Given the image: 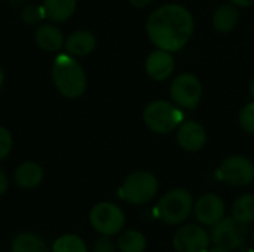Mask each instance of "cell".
<instances>
[{
	"instance_id": "9c48e42d",
	"label": "cell",
	"mask_w": 254,
	"mask_h": 252,
	"mask_svg": "<svg viewBox=\"0 0 254 252\" xmlns=\"http://www.w3.org/2000/svg\"><path fill=\"white\" fill-rule=\"evenodd\" d=\"M249 230L247 224L238 223L234 217L232 218H222L217 224L213 226L211 239L217 247H223L226 250H237L240 248L247 239Z\"/></svg>"
},
{
	"instance_id": "44dd1931",
	"label": "cell",
	"mask_w": 254,
	"mask_h": 252,
	"mask_svg": "<svg viewBox=\"0 0 254 252\" xmlns=\"http://www.w3.org/2000/svg\"><path fill=\"white\" fill-rule=\"evenodd\" d=\"M146 238L138 230H127L121 233L118 239V248L121 252H144Z\"/></svg>"
},
{
	"instance_id": "7402d4cb",
	"label": "cell",
	"mask_w": 254,
	"mask_h": 252,
	"mask_svg": "<svg viewBox=\"0 0 254 252\" xmlns=\"http://www.w3.org/2000/svg\"><path fill=\"white\" fill-rule=\"evenodd\" d=\"M52 252H88V248L80 236L63 235L54 242Z\"/></svg>"
},
{
	"instance_id": "5b68a950",
	"label": "cell",
	"mask_w": 254,
	"mask_h": 252,
	"mask_svg": "<svg viewBox=\"0 0 254 252\" xmlns=\"http://www.w3.org/2000/svg\"><path fill=\"white\" fill-rule=\"evenodd\" d=\"M159 215L167 224L176 226L183 223L193 209V198L185 189L168 192L159 201Z\"/></svg>"
},
{
	"instance_id": "f546056e",
	"label": "cell",
	"mask_w": 254,
	"mask_h": 252,
	"mask_svg": "<svg viewBox=\"0 0 254 252\" xmlns=\"http://www.w3.org/2000/svg\"><path fill=\"white\" fill-rule=\"evenodd\" d=\"M207 252H231V250H226V248H223V247H214V248H210V250H207Z\"/></svg>"
},
{
	"instance_id": "30bf717a",
	"label": "cell",
	"mask_w": 254,
	"mask_h": 252,
	"mask_svg": "<svg viewBox=\"0 0 254 252\" xmlns=\"http://www.w3.org/2000/svg\"><path fill=\"white\" fill-rule=\"evenodd\" d=\"M210 236L195 224H188L179 229L173 238V247L177 252H207Z\"/></svg>"
},
{
	"instance_id": "2e32d148",
	"label": "cell",
	"mask_w": 254,
	"mask_h": 252,
	"mask_svg": "<svg viewBox=\"0 0 254 252\" xmlns=\"http://www.w3.org/2000/svg\"><path fill=\"white\" fill-rule=\"evenodd\" d=\"M13 180L21 189H36L43 180V169L36 162H24L16 168Z\"/></svg>"
},
{
	"instance_id": "8fae6325",
	"label": "cell",
	"mask_w": 254,
	"mask_h": 252,
	"mask_svg": "<svg viewBox=\"0 0 254 252\" xmlns=\"http://www.w3.org/2000/svg\"><path fill=\"white\" fill-rule=\"evenodd\" d=\"M195 215L198 221H201L205 226L217 224L225 215V203L222 198L213 193L201 196L195 205Z\"/></svg>"
},
{
	"instance_id": "f1b7e54d",
	"label": "cell",
	"mask_w": 254,
	"mask_h": 252,
	"mask_svg": "<svg viewBox=\"0 0 254 252\" xmlns=\"http://www.w3.org/2000/svg\"><path fill=\"white\" fill-rule=\"evenodd\" d=\"M234 4L237 6H243V7H247V6H252L254 4V0H231Z\"/></svg>"
},
{
	"instance_id": "6da1fadb",
	"label": "cell",
	"mask_w": 254,
	"mask_h": 252,
	"mask_svg": "<svg viewBox=\"0 0 254 252\" xmlns=\"http://www.w3.org/2000/svg\"><path fill=\"white\" fill-rule=\"evenodd\" d=\"M195 21L192 13L182 4H164L150 13L146 30L158 49L177 52L186 46L193 34Z\"/></svg>"
},
{
	"instance_id": "7a4b0ae2",
	"label": "cell",
	"mask_w": 254,
	"mask_h": 252,
	"mask_svg": "<svg viewBox=\"0 0 254 252\" xmlns=\"http://www.w3.org/2000/svg\"><path fill=\"white\" fill-rule=\"evenodd\" d=\"M55 89L65 98L76 100L82 97L88 86L83 67L70 53H58L51 70Z\"/></svg>"
},
{
	"instance_id": "d4e9b609",
	"label": "cell",
	"mask_w": 254,
	"mask_h": 252,
	"mask_svg": "<svg viewBox=\"0 0 254 252\" xmlns=\"http://www.w3.org/2000/svg\"><path fill=\"white\" fill-rule=\"evenodd\" d=\"M240 123L243 129H246L250 134H254V102H250L243 108L240 114Z\"/></svg>"
},
{
	"instance_id": "ba28073f",
	"label": "cell",
	"mask_w": 254,
	"mask_h": 252,
	"mask_svg": "<svg viewBox=\"0 0 254 252\" xmlns=\"http://www.w3.org/2000/svg\"><path fill=\"white\" fill-rule=\"evenodd\" d=\"M217 177L235 187L249 186L254 180L253 162L243 156H231L222 162Z\"/></svg>"
},
{
	"instance_id": "d6a6232c",
	"label": "cell",
	"mask_w": 254,
	"mask_h": 252,
	"mask_svg": "<svg viewBox=\"0 0 254 252\" xmlns=\"http://www.w3.org/2000/svg\"><path fill=\"white\" fill-rule=\"evenodd\" d=\"M253 242H254V230H253Z\"/></svg>"
},
{
	"instance_id": "83f0119b",
	"label": "cell",
	"mask_w": 254,
	"mask_h": 252,
	"mask_svg": "<svg viewBox=\"0 0 254 252\" xmlns=\"http://www.w3.org/2000/svg\"><path fill=\"white\" fill-rule=\"evenodd\" d=\"M132 6H135V7H144V6H147L152 0H128Z\"/></svg>"
},
{
	"instance_id": "3957f363",
	"label": "cell",
	"mask_w": 254,
	"mask_h": 252,
	"mask_svg": "<svg viewBox=\"0 0 254 252\" xmlns=\"http://www.w3.org/2000/svg\"><path fill=\"white\" fill-rule=\"evenodd\" d=\"M143 119L150 131L156 134H168L183 123L185 114L179 105L158 100L146 105Z\"/></svg>"
},
{
	"instance_id": "4316f807",
	"label": "cell",
	"mask_w": 254,
	"mask_h": 252,
	"mask_svg": "<svg viewBox=\"0 0 254 252\" xmlns=\"http://www.w3.org/2000/svg\"><path fill=\"white\" fill-rule=\"evenodd\" d=\"M7 186H9V181H7V177L6 174L0 169V196L6 193L7 190Z\"/></svg>"
},
{
	"instance_id": "4fadbf2b",
	"label": "cell",
	"mask_w": 254,
	"mask_h": 252,
	"mask_svg": "<svg viewBox=\"0 0 254 252\" xmlns=\"http://www.w3.org/2000/svg\"><path fill=\"white\" fill-rule=\"evenodd\" d=\"M207 132L196 122H183L177 131V143L188 151H198L205 146Z\"/></svg>"
},
{
	"instance_id": "ffe728a7",
	"label": "cell",
	"mask_w": 254,
	"mask_h": 252,
	"mask_svg": "<svg viewBox=\"0 0 254 252\" xmlns=\"http://www.w3.org/2000/svg\"><path fill=\"white\" fill-rule=\"evenodd\" d=\"M232 217L243 224H250L254 221V195L240 196L232 206Z\"/></svg>"
},
{
	"instance_id": "603a6c76",
	"label": "cell",
	"mask_w": 254,
	"mask_h": 252,
	"mask_svg": "<svg viewBox=\"0 0 254 252\" xmlns=\"http://www.w3.org/2000/svg\"><path fill=\"white\" fill-rule=\"evenodd\" d=\"M21 19L28 25H39L46 19L43 4H25L21 10Z\"/></svg>"
},
{
	"instance_id": "d6986e66",
	"label": "cell",
	"mask_w": 254,
	"mask_h": 252,
	"mask_svg": "<svg viewBox=\"0 0 254 252\" xmlns=\"http://www.w3.org/2000/svg\"><path fill=\"white\" fill-rule=\"evenodd\" d=\"M12 252H48V247L42 238L34 233H19L13 238Z\"/></svg>"
},
{
	"instance_id": "52a82bcc",
	"label": "cell",
	"mask_w": 254,
	"mask_h": 252,
	"mask_svg": "<svg viewBox=\"0 0 254 252\" xmlns=\"http://www.w3.org/2000/svg\"><path fill=\"white\" fill-rule=\"evenodd\" d=\"M89 223L95 232L103 236H113L119 233L125 224V215L119 206L110 202L97 203L89 214Z\"/></svg>"
},
{
	"instance_id": "4dcf8cb0",
	"label": "cell",
	"mask_w": 254,
	"mask_h": 252,
	"mask_svg": "<svg viewBox=\"0 0 254 252\" xmlns=\"http://www.w3.org/2000/svg\"><path fill=\"white\" fill-rule=\"evenodd\" d=\"M3 83H4V71H3V68H1V65H0V89H1V86H3Z\"/></svg>"
},
{
	"instance_id": "7c38bea8",
	"label": "cell",
	"mask_w": 254,
	"mask_h": 252,
	"mask_svg": "<svg viewBox=\"0 0 254 252\" xmlns=\"http://www.w3.org/2000/svg\"><path fill=\"white\" fill-rule=\"evenodd\" d=\"M146 71L149 77H152L156 82L167 80L174 71V58L171 52L164 49L152 52L146 59Z\"/></svg>"
},
{
	"instance_id": "9a60e30c",
	"label": "cell",
	"mask_w": 254,
	"mask_h": 252,
	"mask_svg": "<svg viewBox=\"0 0 254 252\" xmlns=\"http://www.w3.org/2000/svg\"><path fill=\"white\" fill-rule=\"evenodd\" d=\"M95 46H97V39L94 33H91L89 30H76L64 40L65 52L74 58L86 56L92 53Z\"/></svg>"
},
{
	"instance_id": "e0dca14e",
	"label": "cell",
	"mask_w": 254,
	"mask_h": 252,
	"mask_svg": "<svg viewBox=\"0 0 254 252\" xmlns=\"http://www.w3.org/2000/svg\"><path fill=\"white\" fill-rule=\"evenodd\" d=\"M43 9L46 19L51 22H64L70 19L76 10V0H43Z\"/></svg>"
},
{
	"instance_id": "cb8c5ba5",
	"label": "cell",
	"mask_w": 254,
	"mask_h": 252,
	"mask_svg": "<svg viewBox=\"0 0 254 252\" xmlns=\"http://www.w3.org/2000/svg\"><path fill=\"white\" fill-rule=\"evenodd\" d=\"M12 147H13L12 134L4 126H0V162L4 160L10 154Z\"/></svg>"
},
{
	"instance_id": "ac0fdd59",
	"label": "cell",
	"mask_w": 254,
	"mask_h": 252,
	"mask_svg": "<svg viewBox=\"0 0 254 252\" xmlns=\"http://www.w3.org/2000/svg\"><path fill=\"white\" fill-rule=\"evenodd\" d=\"M240 21V13L234 4H222L213 16V25L220 33H228L237 27Z\"/></svg>"
},
{
	"instance_id": "484cf974",
	"label": "cell",
	"mask_w": 254,
	"mask_h": 252,
	"mask_svg": "<svg viewBox=\"0 0 254 252\" xmlns=\"http://www.w3.org/2000/svg\"><path fill=\"white\" fill-rule=\"evenodd\" d=\"M94 252H115V244L112 242L110 236H103L97 239L94 245Z\"/></svg>"
},
{
	"instance_id": "1f68e13d",
	"label": "cell",
	"mask_w": 254,
	"mask_h": 252,
	"mask_svg": "<svg viewBox=\"0 0 254 252\" xmlns=\"http://www.w3.org/2000/svg\"><path fill=\"white\" fill-rule=\"evenodd\" d=\"M250 91H252V95H253V98H254V79H253V82H252V86H250Z\"/></svg>"
},
{
	"instance_id": "8992f818",
	"label": "cell",
	"mask_w": 254,
	"mask_h": 252,
	"mask_svg": "<svg viewBox=\"0 0 254 252\" xmlns=\"http://www.w3.org/2000/svg\"><path fill=\"white\" fill-rule=\"evenodd\" d=\"M170 95L176 105L180 108L193 110L201 101L202 85L199 79L192 73H182L171 82Z\"/></svg>"
},
{
	"instance_id": "5bb4252c",
	"label": "cell",
	"mask_w": 254,
	"mask_h": 252,
	"mask_svg": "<svg viewBox=\"0 0 254 252\" xmlns=\"http://www.w3.org/2000/svg\"><path fill=\"white\" fill-rule=\"evenodd\" d=\"M34 40L42 50L58 52L64 46L63 31L54 22H42L34 30Z\"/></svg>"
},
{
	"instance_id": "277c9868",
	"label": "cell",
	"mask_w": 254,
	"mask_h": 252,
	"mask_svg": "<svg viewBox=\"0 0 254 252\" xmlns=\"http://www.w3.org/2000/svg\"><path fill=\"white\" fill-rule=\"evenodd\" d=\"M158 193V180L153 174L138 171L127 177L119 189V198L132 205H144Z\"/></svg>"
}]
</instances>
